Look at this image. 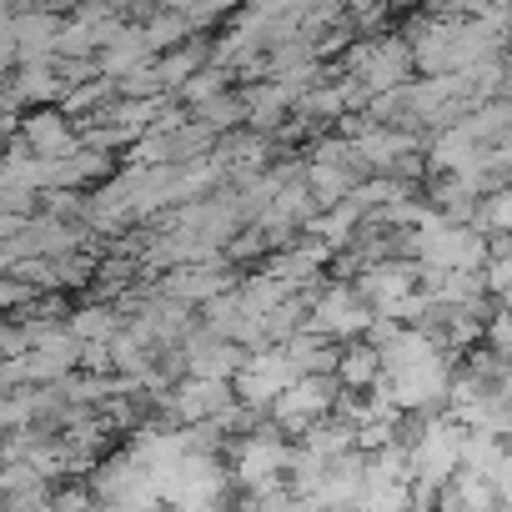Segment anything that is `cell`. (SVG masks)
Returning <instances> with one entry per match:
<instances>
[{"label": "cell", "mask_w": 512, "mask_h": 512, "mask_svg": "<svg viewBox=\"0 0 512 512\" xmlns=\"http://www.w3.org/2000/svg\"><path fill=\"white\" fill-rule=\"evenodd\" d=\"M407 151H412V136H397V131H367V136H357V146H352V156L367 161V166H392V161H402Z\"/></svg>", "instance_id": "2e32d148"}, {"label": "cell", "mask_w": 512, "mask_h": 512, "mask_svg": "<svg viewBox=\"0 0 512 512\" xmlns=\"http://www.w3.org/2000/svg\"><path fill=\"white\" fill-rule=\"evenodd\" d=\"M362 221H367V216H362L352 201H337V206H327V211L307 216V231H312V241H317V246L342 251L347 241H357V226H362Z\"/></svg>", "instance_id": "5bb4252c"}, {"label": "cell", "mask_w": 512, "mask_h": 512, "mask_svg": "<svg viewBox=\"0 0 512 512\" xmlns=\"http://www.w3.org/2000/svg\"><path fill=\"white\" fill-rule=\"evenodd\" d=\"M231 287H236V282H231V267L186 262V267H176V272L161 282V297L176 302V307H201V302H211V297H221V292H231Z\"/></svg>", "instance_id": "30bf717a"}, {"label": "cell", "mask_w": 512, "mask_h": 512, "mask_svg": "<svg viewBox=\"0 0 512 512\" xmlns=\"http://www.w3.org/2000/svg\"><path fill=\"white\" fill-rule=\"evenodd\" d=\"M407 477L422 482V487H447L457 477V447H462V427L437 412V417H422L407 437Z\"/></svg>", "instance_id": "7a4b0ae2"}, {"label": "cell", "mask_w": 512, "mask_h": 512, "mask_svg": "<svg viewBox=\"0 0 512 512\" xmlns=\"http://www.w3.org/2000/svg\"><path fill=\"white\" fill-rule=\"evenodd\" d=\"M342 392H372L382 382V357L372 342H342L337 347V367H332Z\"/></svg>", "instance_id": "8fae6325"}, {"label": "cell", "mask_w": 512, "mask_h": 512, "mask_svg": "<svg viewBox=\"0 0 512 512\" xmlns=\"http://www.w3.org/2000/svg\"><path fill=\"white\" fill-rule=\"evenodd\" d=\"M246 512H256V507H246Z\"/></svg>", "instance_id": "7402d4cb"}, {"label": "cell", "mask_w": 512, "mask_h": 512, "mask_svg": "<svg viewBox=\"0 0 512 512\" xmlns=\"http://www.w3.org/2000/svg\"><path fill=\"white\" fill-rule=\"evenodd\" d=\"M66 327H71L81 342H106L121 322H116V312H111V307H81V312H71V317H66Z\"/></svg>", "instance_id": "e0dca14e"}, {"label": "cell", "mask_w": 512, "mask_h": 512, "mask_svg": "<svg viewBox=\"0 0 512 512\" xmlns=\"http://www.w3.org/2000/svg\"><path fill=\"white\" fill-rule=\"evenodd\" d=\"M372 322V307L357 297V287H327L322 297H307V332L327 342H357Z\"/></svg>", "instance_id": "8992f818"}, {"label": "cell", "mask_w": 512, "mask_h": 512, "mask_svg": "<svg viewBox=\"0 0 512 512\" xmlns=\"http://www.w3.org/2000/svg\"><path fill=\"white\" fill-rule=\"evenodd\" d=\"M327 246H287V251H277L272 256V267H267V277H277L282 287H292V292H302V287H312V277L322 272V262H327Z\"/></svg>", "instance_id": "7c38bea8"}, {"label": "cell", "mask_w": 512, "mask_h": 512, "mask_svg": "<svg viewBox=\"0 0 512 512\" xmlns=\"http://www.w3.org/2000/svg\"><path fill=\"white\" fill-rule=\"evenodd\" d=\"M302 447L332 462V457H342V452H357V427H352L347 417H322V422H312V427L302 432Z\"/></svg>", "instance_id": "9a60e30c"}, {"label": "cell", "mask_w": 512, "mask_h": 512, "mask_svg": "<svg viewBox=\"0 0 512 512\" xmlns=\"http://www.w3.org/2000/svg\"><path fill=\"white\" fill-rule=\"evenodd\" d=\"M231 467H226V487H241L246 497H262V492H277L287 487V437L277 427H251L241 432L231 447H226Z\"/></svg>", "instance_id": "6da1fadb"}, {"label": "cell", "mask_w": 512, "mask_h": 512, "mask_svg": "<svg viewBox=\"0 0 512 512\" xmlns=\"http://www.w3.org/2000/svg\"><path fill=\"white\" fill-rule=\"evenodd\" d=\"M26 151L41 156V161H61V156L76 151V136H71V126H66L56 111H36V116L26 121Z\"/></svg>", "instance_id": "4fadbf2b"}, {"label": "cell", "mask_w": 512, "mask_h": 512, "mask_svg": "<svg viewBox=\"0 0 512 512\" xmlns=\"http://www.w3.org/2000/svg\"><path fill=\"white\" fill-rule=\"evenodd\" d=\"M36 292L21 282V277H6V282H0V312H11V307H21V302H31Z\"/></svg>", "instance_id": "ffe728a7"}, {"label": "cell", "mask_w": 512, "mask_h": 512, "mask_svg": "<svg viewBox=\"0 0 512 512\" xmlns=\"http://www.w3.org/2000/svg\"><path fill=\"white\" fill-rule=\"evenodd\" d=\"M292 377H297V372H292V362H287L282 347H256V352L241 357V367H236V377H231V397H236L246 412H267Z\"/></svg>", "instance_id": "5b68a950"}, {"label": "cell", "mask_w": 512, "mask_h": 512, "mask_svg": "<svg viewBox=\"0 0 512 512\" xmlns=\"http://www.w3.org/2000/svg\"><path fill=\"white\" fill-rule=\"evenodd\" d=\"M412 287H417V262H392V256L367 262L357 277V297L372 307V317H387Z\"/></svg>", "instance_id": "ba28073f"}, {"label": "cell", "mask_w": 512, "mask_h": 512, "mask_svg": "<svg viewBox=\"0 0 512 512\" xmlns=\"http://www.w3.org/2000/svg\"><path fill=\"white\" fill-rule=\"evenodd\" d=\"M337 397H342L337 377H292L267 412H272V427L282 437H302L312 422H322V417L337 412Z\"/></svg>", "instance_id": "277c9868"}, {"label": "cell", "mask_w": 512, "mask_h": 512, "mask_svg": "<svg viewBox=\"0 0 512 512\" xmlns=\"http://www.w3.org/2000/svg\"><path fill=\"white\" fill-rule=\"evenodd\" d=\"M31 226V216H6V211H0V241H11V236H21Z\"/></svg>", "instance_id": "44dd1931"}, {"label": "cell", "mask_w": 512, "mask_h": 512, "mask_svg": "<svg viewBox=\"0 0 512 512\" xmlns=\"http://www.w3.org/2000/svg\"><path fill=\"white\" fill-rule=\"evenodd\" d=\"M241 347L236 342H226V337H216V332H186V342H181V367H186V377H211V382H231L236 377V367H241Z\"/></svg>", "instance_id": "9c48e42d"}, {"label": "cell", "mask_w": 512, "mask_h": 512, "mask_svg": "<svg viewBox=\"0 0 512 512\" xmlns=\"http://www.w3.org/2000/svg\"><path fill=\"white\" fill-rule=\"evenodd\" d=\"M482 332H487V347H492V357H507V347H512V327H507V312H502V307L492 312V322H487Z\"/></svg>", "instance_id": "ac0fdd59"}, {"label": "cell", "mask_w": 512, "mask_h": 512, "mask_svg": "<svg viewBox=\"0 0 512 512\" xmlns=\"http://www.w3.org/2000/svg\"><path fill=\"white\" fill-rule=\"evenodd\" d=\"M447 382H452V357L447 352H432L412 367H392L382 372V392L397 412H442L447 402Z\"/></svg>", "instance_id": "3957f363"}, {"label": "cell", "mask_w": 512, "mask_h": 512, "mask_svg": "<svg viewBox=\"0 0 512 512\" xmlns=\"http://www.w3.org/2000/svg\"><path fill=\"white\" fill-rule=\"evenodd\" d=\"M36 206V191H21V186H0V211L6 216H26Z\"/></svg>", "instance_id": "d6986e66"}, {"label": "cell", "mask_w": 512, "mask_h": 512, "mask_svg": "<svg viewBox=\"0 0 512 512\" xmlns=\"http://www.w3.org/2000/svg\"><path fill=\"white\" fill-rule=\"evenodd\" d=\"M231 382H211V377H181L171 392H161V407L186 427V422H216L231 407Z\"/></svg>", "instance_id": "52a82bcc"}]
</instances>
